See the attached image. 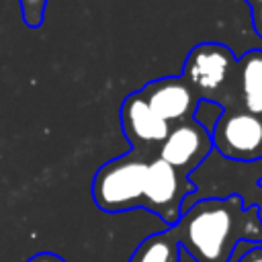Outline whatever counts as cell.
<instances>
[{
    "instance_id": "6da1fadb",
    "label": "cell",
    "mask_w": 262,
    "mask_h": 262,
    "mask_svg": "<svg viewBox=\"0 0 262 262\" xmlns=\"http://www.w3.org/2000/svg\"><path fill=\"white\" fill-rule=\"evenodd\" d=\"M194 262H229L242 242L262 244V213L239 194L201 199L168 227Z\"/></svg>"
},
{
    "instance_id": "7a4b0ae2",
    "label": "cell",
    "mask_w": 262,
    "mask_h": 262,
    "mask_svg": "<svg viewBox=\"0 0 262 262\" xmlns=\"http://www.w3.org/2000/svg\"><path fill=\"white\" fill-rule=\"evenodd\" d=\"M235 70L237 57L225 43L205 41L188 51L180 76L201 102L229 111L235 108Z\"/></svg>"
},
{
    "instance_id": "3957f363",
    "label": "cell",
    "mask_w": 262,
    "mask_h": 262,
    "mask_svg": "<svg viewBox=\"0 0 262 262\" xmlns=\"http://www.w3.org/2000/svg\"><path fill=\"white\" fill-rule=\"evenodd\" d=\"M151 158L129 149L102 164L92 178V201L104 213H125L141 209L145 170Z\"/></svg>"
},
{
    "instance_id": "277c9868",
    "label": "cell",
    "mask_w": 262,
    "mask_h": 262,
    "mask_svg": "<svg viewBox=\"0 0 262 262\" xmlns=\"http://www.w3.org/2000/svg\"><path fill=\"white\" fill-rule=\"evenodd\" d=\"M192 190L194 184L188 180V176H182L164 160L151 158L145 170L141 209H147L160 217L166 227H172L180 219L182 203Z\"/></svg>"
},
{
    "instance_id": "5b68a950",
    "label": "cell",
    "mask_w": 262,
    "mask_h": 262,
    "mask_svg": "<svg viewBox=\"0 0 262 262\" xmlns=\"http://www.w3.org/2000/svg\"><path fill=\"white\" fill-rule=\"evenodd\" d=\"M211 139L213 149L227 160H262V117L242 108L221 111L211 129Z\"/></svg>"
},
{
    "instance_id": "8992f818",
    "label": "cell",
    "mask_w": 262,
    "mask_h": 262,
    "mask_svg": "<svg viewBox=\"0 0 262 262\" xmlns=\"http://www.w3.org/2000/svg\"><path fill=\"white\" fill-rule=\"evenodd\" d=\"M213 149L211 131L199 119H186L170 127L166 139L158 147L156 158L176 168L182 176L196 170Z\"/></svg>"
},
{
    "instance_id": "52a82bcc",
    "label": "cell",
    "mask_w": 262,
    "mask_h": 262,
    "mask_svg": "<svg viewBox=\"0 0 262 262\" xmlns=\"http://www.w3.org/2000/svg\"><path fill=\"white\" fill-rule=\"evenodd\" d=\"M121 129L131 149L147 158H156L158 147L170 131V125L145 104L139 92H131L121 104Z\"/></svg>"
},
{
    "instance_id": "ba28073f",
    "label": "cell",
    "mask_w": 262,
    "mask_h": 262,
    "mask_svg": "<svg viewBox=\"0 0 262 262\" xmlns=\"http://www.w3.org/2000/svg\"><path fill=\"white\" fill-rule=\"evenodd\" d=\"M137 92L145 100V104L170 127L186 119H192L201 104L199 96L190 90L182 76H164L151 80L143 84Z\"/></svg>"
},
{
    "instance_id": "9c48e42d",
    "label": "cell",
    "mask_w": 262,
    "mask_h": 262,
    "mask_svg": "<svg viewBox=\"0 0 262 262\" xmlns=\"http://www.w3.org/2000/svg\"><path fill=\"white\" fill-rule=\"evenodd\" d=\"M235 108L254 115L262 113V49H250L237 57Z\"/></svg>"
},
{
    "instance_id": "30bf717a",
    "label": "cell",
    "mask_w": 262,
    "mask_h": 262,
    "mask_svg": "<svg viewBox=\"0 0 262 262\" xmlns=\"http://www.w3.org/2000/svg\"><path fill=\"white\" fill-rule=\"evenodd\" d=\"M129 262H180V244L166 227L141 239Z\"/></svg>"
},
{
    "instance_id": "8fae6325",
    "label": "cell",
    "mask_w": 262,
    "mask_h": 262,
    "mask_svg": "<svg viewBox=\"0 0 262 262\" xmlns=\"http://www.w3.org/2000/svg\"><path fill=\"white\" fill-rule=\"evenodd\" d=\"M47 0H20V12L23 20L29 29H39L45 18Z\"/></svg>"
},
{
    "instance_id": "7c38bea8",
    "label": "cell",
    "mask_w": 262,
    "mask_h": 262,
    "mask_svg": "<svg viewBox=\"0 0 262 262\" xmlns=\"http://www.w3.org/2000/svg\"><path fill=\"white\" fill-rule=\"evenodd\" d=\"M250 12H252V27H254L256 35L262 39V0L254 6H250Z\"/></svg>"
},
{
    "instance_id": "4fadbf2b",
    "label": "cell",
    "mask_w": 262,
    "mask_h": 262,
    "mask_svg": "<svg viewBox=\"0 0 262 262\" xmlns=\"http://www.w3.org/2000/svg\"><path fill=\"white\" fill-rule=\"evenodd\" d=\"M237 262H262V246H254L250 250H246Z\"/></svg>"
},
{
    "instance_id": "5bb4252c",
    "label": "cell",
    "mask_w": 262,
    "mask_h": 262,
    "mask_svg": "<svg viewBox=\"0 0 262 262\" xmlns=\"http://www.w3.org/2000/svg\"><path fill=\"white\" fill-rule=\"evenodd\" d=\"M27 262H66V260L53 252H39V254H33Z\"/></svg>"
},
{
    "instance_id": "9a60e30c",
    "label": "cell",
    "mask_w": 262,
    "mask_h": 262,
    "mask_svg": "<svg viewBox=\"0 0 262 262\" xmlns=\"http://www.w3.org/2000/svg\"><path fill=\"white\" fill-rule=\"evenodd\" d=\"M246 2H248V6H254V4H258L260 0H246Z\"/></svg>"
},
{
    "instance_id": "2e32d148",
    "label": "cell",
    "mask_w": 262,
    "mask_h": 262,
    "mask_svg": "<svg viewBox=\"0 0 262 262\" xmlns=\"http://www.w3.org/2000/svg\"><path fill=\"white\" fill-rule=\"evenodd\" d=\"M260 117H262V113H260Z\"/></svg>"
}]
</instances>
